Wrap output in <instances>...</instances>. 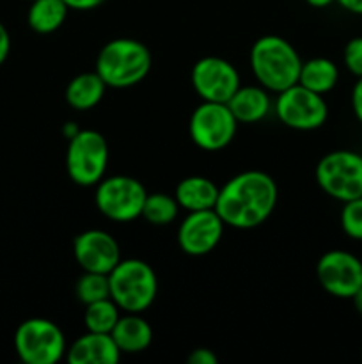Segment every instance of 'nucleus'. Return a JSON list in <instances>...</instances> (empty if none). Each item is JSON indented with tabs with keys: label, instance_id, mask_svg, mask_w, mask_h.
Wrapping results in <instances>:
<instances>
[{
	"label": "nucleus",
	"instance_id": "nucleus-1",
	"mask_svg": "<svg viewBox=\"0 0 362 364\" xmlns=\"http://www.w3.org/2000/svg\"><path fill=\"white\" fill-rule=\"evenodd\" d=\"M277 185L263 171H243L219 191L215 212L226 226L252 230L272 215L277 205Z\"/></svg>",
	"mask_w": 362,
	"mask_h": 364
},
{
	"label": "nucleus",
	"instance_id": "nucleus-2",
	"mask_svg": "<svg viewBox=\"0 0 362 364\" xmlns=\"http://www.w3.org/2000/svg\"><path fill=\"white\" fill-rule=\"evenodd\" d=\"M251 68L259 85L280 92L298 84L302 59L295 46L280 36H263L251 48Z\"/></svg>",
	"mask_w": 362,
	"mask_h": 364
},
{
	"label": "nucleus",
	"instance_id": "nucleus-3",
	"mask_svg": "<svg viewBox=\"0 0 362 364\" xmlns=\"http://www.w3.org/2000/svg\"><path fill=\"white\" fill-rule=\"evenodd\" d=\"M151 66V52L144 43L131 38H116L99 50L94 71L106 87L126 89L144 80Z\"/></svg>",
	"mask_w": 362,
	"mask_h": 364
},
{
	"label": "nucleus",
	"instance_id": "nucleus-4",
	"mask_svg": "<svg viewBox=\"0 0 362 364\" xmlns=\"http://www.w3.org/2000/svg\"><path fill=\"white\" fill-rule=\"evenodd\" d=\"M110 299L126 313H142L155 302L158 279L149 263L142 259H121L109 274Z\"/></svg>",
	"mask_w": 362,
	"mask_h": 364
},
{
	"label": "nucleus",
	"instance_id": "nucleus-5",
	"mask_svg": "<svg viewBox=\"0 0 362 364\" xmlns=\"http://www.w3.org/2000/svg\"><path fill=\"white\" fill-rule=\"evenodd\" d=\"M316 183L327 196L341 203L362 198V155L337 149L323 156L316 166Z\"/></svg>",
	"mask_w": 362,
	"mask_h": 364
},
{
	"label": "nucleus",
	"instance_id": "nucleus-6",
	"mask_svg": "<svg viewBox=\"0 0 362 364\" xmlns=\"http://www.w3.org/2000/svg\"><path fill=\"white\" fill-rule=\"evenodd\" d=\"M14 348L25 364H55L66 355V338L55 322L28 318L14 333Z\"/></svg>",
	"mask_w": 362,
	"mask_h": 364
},
{
	"label": "nucleus",
	"instance_id": "nucleus-7",
	"mask_svg": "<svg viewBox=\"0 0 362 364\" xmlns=\"http://www.w3.org/2000/svg\"><path fill=\"white\" fill-rule=\"evenodd\" d=\"M109 156V144L99 132L80 130L67 141V174L80 187L98 185L105 176Z\"/></svg>",
	"mask_w": 362,
	"mask_h": 364
},
{
	"label": "nucleus",
	"instance_id": "nucleus-8",
	"mask_svg": "<svg viewBox=\"0 0 362 364\" xmlns=\"http://www.w3.org/2000/svg\"><path fill=\"white\" fill-rule=\"evenodd\" d=\"M144 185L131 176L103 178L96 185L94 201L99 212L114 223H130L142 215L146 201Z\"/></svg>",
	"mask_w": 362,
	"mask_h": 364
},
{
	"label": "nucleus",
	"instance_id": "nucleus-9",
	"mask_svg": "<svg viewBox=\"0 0 362 364\" xmlns=\"http://www.w3.org/2000/svg\"><path fill=\"white\" fill-rule=\"evenodd\" d=\"M238 130V121L227 103L202 102L192 112L188 132L195 146L204 151H219L231 144Z\"/></svg>",
	"mask_w": 362,
	"mask_h": 364
},
{
	"label": "nucleus",
	"instance_id": "nucleus-10",
	"mask_svg": "<svg viewBox=\"0 0 362 364\" xmlns=\"http://www.w3.org/2000/svg\"><path fill=\"white\" fill-rule=\"evenodd\" d=\"M275 112L280 123L286 127L293 130L311 132L325 124L329 117V107L323 95H318L302 84H295L279 92Z\"/></svg>",
	"mask_w": 362,
	"mask_h": 364
},
{
	"label": "nucleus",
	"instance_id": "nucleus-11",
	"mask_svg": "<svg viewBox=\"0 0 362 364\" xmlns=\"http://www.w3.org/2000/svg\"><path fill=\"white\" fill-rule=\"evenodd\" d=\"M316 277L332 297L351 299L362 287V262L351 252L334 249L318 259Z\"/></svg>",
	"mask_w": 362,
	"mask_h": 364
},
{
	"label": "nucleus",
	"instance_id": "nucleus-12",
	"mask_svg": "<svg viewBox=\"0 0 362 364\" xmlns=\"http://www.w3.org/2000/svg\"><path fill=\"white\" fill-rule=\"evenodd\" d=\"M192 85L202 102L227 103L240 89V73L229 60L208 55L192 68Z\"/></svg>",
	"mask_w": 362,
	"mask_h": 364
},
{
	"label": "nucleus",
	"instance_id": "nucleus-13",
	"mask_svg": "<svg viewBox=\"0 0 362 364\" xmlns=\"http://www.w3.org/2000/svg\"><path fill=\"white\" fill-rule=\"evenodd\" d=\"M224 226L215 208L188 212L177 230V244L185 255L206 256L222 240Z\"/></svg>",
	"mask_w": 362,
	"mask_h": 364
},
{
	"label": "nucleus",
	"instance_id": "nucleus-14",
	"mask_svg": "<svg viewBox=\"0 0 362 364\" xmlns=\"http://www.w3.org/2000/svg\"><path fill=\"white\" fill-rule=\"evenodd\" d=\"M73 255L84 272H98L109 276L121 262V249L116 238L103 230H87L77 235Z\"/></svg>",
	"mask_w": 362,
	"mask_h": 364
},
{
	"label": "nucleus",
	"instance_id": "nucleus-15",
	"mask_svg": "<svg viewBox=\"0 0 362 364\" xmlns=\"http://www.w3.org/2000/svg\"><path fill=\"white\" fill-rule=\"evenodd\" d=\"M66 358L70 364H116L121 359V350L112 334L87 331V334L71 343Z\"/></svg>",
	"mask_w": 362,
	"mask_h": 364
},
{
	"label": "nucleus",
	"instance_id": "nucleus-16",
	"mask_svg": "<svg viewBox=\"0 0 362 364\" xmlns=\"http://www.w3.org/2000/svg\"><path fill=\"white\" fill-rule=\"evenodd\" d=\"M112 338L121 354H138L144 352L153 341V329L141 316V313H128L119 316L112 329Z\"/></svg>",
	"mask_w": 362,
	"mask_h": 364
},
{
	"label": "nucleus",
	"instance_id": "nucleus-17",
	"mask_svg": "<svg viewBox=\"0 0 362 364\" xmlns=\"http://www.w3.org/2000/svg\"><path fill=\"white\" fill-rule=\"evenodd\" d=\"M227 107L238 123H258L270 112L272 102L263 85H240L227 102Z\"/></svg>",
	"mask_w": 362,
	"mask_h": 364
},
{
	"label": "nucleus",
	"instance_id": "nucleus-18",
	"mask_svg": "<svg viewBox=\"0 0 362 364\" xmlns=\"http://www.w3.org/2000/svg\"><path fill=\"white\" fill-rule=\"evenodd\" d=\"M220 188L204 176H188L177 183L174 198L187 212L215 208Z\"/></svg>",
	"mask_w": 362,
	"mask_h": 364
},
{
	"label": "nucleus",
	"instance_id": "nucleus-19",
	"mask_svg": "<svg viewBox=\"0 0 362 364\" xmlns=\"http://www.w3.org/2000/svg\"><path fill=\"white\" fill-rule=\"evenodd\" d=\"M106 84L96 71H85L71 78L66 87V102L75 110H91L103 100Z\"/></svg>",
	"mask_w": 362,
	"mask_h": 364
},
{
	"label": "nucleus",
	"instance_id": "nucleus-20",
	"mask_svg": "<svg viewBox=\"0 0 362 364\" xmlns=\"http://www.w3.org/2000/svg\"><path fill=\"white\" fill-rule=\"evenodd\" d=\"M27 21L28 27L38 34H50L62 27L70 7L64 0H31Z\"/></svg>",
	"mask_w": 362,
	"mask_h": 364
},
{
	"label": "nucleus",
	"instance_id": "nucleus-21",
	"mask_svg": "<svg viewBox=\"0 0 362 364\" xmlns=\"http://www.w3.org/2000/svg\"><path fill=\"white\" fill-rule=\"evenodd\" d=\"M337 80H339V70L334 60L327 59V57H314L307 63H302L298 84H302L304 87L311 89L318 95H325L336 87Z\"/></svg>",
	"mask_w": 362,
	"mask_h": 364
},
{
	"label": "nucleus",
	"instance_id": "nucleus-22",
	"mask_svg": "<svg viewBox=\"0 0 362 364\" xmlns=\"http://www.w3.org/2000/svg\"><path fill=\"white\" fill-rule=\"evenodd\" d=\"M117 320H119V308L110 297L85 306L84 322L87 331H91V333L110 334L116 327Z\"/></svg>",
	"mask_w": 362,
	"mask_h": 364
},
{
	"label": "nucleus",
	"instance_id": "nucleus-23",
	"mask_svg": "<svg viewBox=\"0 0 362 364\" xmlns=\"http://www.w3.org/2000/svg\"><path fill=\"white\" fill-rule=\"evenodd\" d=\"M177 212H180V205H177L176 198H170L163 192H156V194L146 196L141 217H144L153 226H167L176 219Z\"/></svg>",
	"mask_w": 362,
	"mask_h": 364
},
{
	"label": "nucleus",
	"instance_id": "nucleus-24",
	"mask_svg": "<svg viewBox=\"0 0 362 364\" xmlns=\"http://www.w3.org/2000/svg\"><path fill=\"white\" fill-rule=\"evenodd\" d=\"M75 294L82 304H91V302L103 301L110 297V283L106 274L98 272H84V276L78 277Z\"/></svg>",
	"mask_w": 362,
	"mask_h": 364
},
{
	"label": "nucleus",
	"instance_id": "nucleus-25",
	"mask_svg": "<svg viewBox=\"0 0 362 364\" xmlns=\"http://www.w3.org/2000/svg\"><path fill=\"white\" fill-rule=\"evenodd\" d=\"M341 228L351 240L362 242V198L343 203Z\"/></svg>",
	"mask_w": 362,
	"mask_h": 364
},
{
	"label": "nucleus",
	"instance_id": "nucleus-26",
	"mask_svg": "<svg viewBox=\"0 0 362 364\" xmlns=\"http://www.w3.org/2000/svg\"><path fill=\"white\" fill-rule=\"evenodd\" d=\"M343 60L346 70L355 77H362V36L351 38L343 52Z\"/></svg>",
	"mask_w": 362,
	"mask_h": 364
},
{
	"label": "nucleus",
	"instance_id": "nucleus-27",
	"mask_svg": "<svg viewBox=\"0 0 362 364\" xmlns=\"http://www.w3.org/2000/svg\"><path fill=\"white\" fill-rule=\"evenodd\" d=\"M188 364H216L219 363V358L215 355V352L209 350V348H195V350L190 352L188 355Z\"/></svg>",
	"mask_w": 362,
	"mask_h": 364
},
{
	"label": "nucleus",
	"instance_id": "nucleus-28",
	"mask_svg": "<svg viewBox=\"0 0 362 364\" xmlns=\"http://www.w3.org/2000/svg\"><path fill=\"white\" fill-rule=\"evenodd\" d=\"M351 110L358 123H362V77L357 78L353 89H351Z\"/></svg>",
	"mask_w": 362,
	"mask_h": 364
},
{
	"label": "nucleus",
	"instance_id": "nucleus-29",
	"mask_svg": "<svg viewBox=\"0 0 362 364\" xmlns=\"http://www.w3.org/2000/svg\"><path fill=\"white\" fill-rule=\"evenodd\" d=\"M9 52H11V36L9 32H7L6 25L0 21V66L6 63V59L9 57Z\"/></svg>",
	"mask_w": 362,
	"mask_h": 364
},
{
	"label": "nucleus",
	"instance_id": "nucleus-30",
	"mask_svg": "<svg viewBox=\"0 0 362 364\" xmlns=\"http://www.w3.org/2000/svg\"><path fill=\"white\" fill-rule=\"evenodd\" d=\"M105 2L106 0H64V4H66L70 9H75V11H91V9H96V7H99Z\"/></svg>",
	"mask_w": 362,
	"mask_h": 364
},
{
	"label": "nucleus",
	"instance_id": "nucleus-31",
	"mask_svg": "<svg viewBox=\"0 0 362 364\" xmlns=\"http://www.w3.org/2000/svg\"><path fill=\"white\" fill-rule=\"evenodd\" d=\"M344 11L351 14H361L362 16V0H336Z\"/></svg>",
	"mask_w": 362,
	"mask_h": 364
},
{
	"label": "nucleus",
	"instance_id": "nucleus-32",
	"mask_svg": "<svg viewBox=\"0 0 362 364\" xmlns=\"http://www.w3.org/2000/svg\"><path fill=\"white\" fill-rule=\"evenodd\" d=\"M80 130H82V128L78 127L77 123H73V121H70V123H64V127H62V135H64V139H66V141H70V139H73L75 135H77Z\"/></svg>",
	"mask_w": 362,
	"mask_h": 364
},
{
	"label": "nucleus",
	"instance_id": "nucleus-33",
	"mask_svg": "<svg viewBox=\"0 0 362 364\" xmlns=\"http://www.w3.org/2000/svg\"><path fill=\"white\" fill-rule=\"evenodd\" d=\"M351 301H353V306H355V309H357L358 315L362 316V287L358 288L357 294H355L353 297H351Z\"/></svg>",
	"mask_w": 362,
	"mask_h": 364
},
{
	"label": "nucleus",
	"instance_id": "nucleus-34",
	"mask_svg": "<svg viewBox=\"0 0 362 364\" xmlns=\"http://www.w3.org/2000/svg\"><path fill=\"white\" fill-rule=\"evenodd\" d=\"M305 2L312 7H329L330 4H334L336 0H305Z\"/></svg>",
	"mask_w": 362,
	"mask_h": 364
}]
</instances>
